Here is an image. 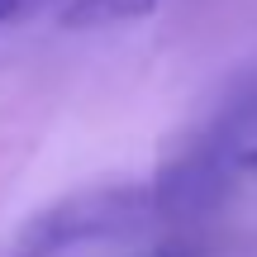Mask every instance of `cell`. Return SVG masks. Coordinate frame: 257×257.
<instances>
[{
	"instance_id": "cell-1",
	"label": "cell",
	"mask_w": 257,
	"mask_h": 257,
	"mask_svg": "<svg viewBox=\"0 0 257 257\" xmlns=\"http://www.w3.org/2000/svg\"><path fill=\"white\" fill-rule=\"evenodd\" d=\"M157 219L153 186H100V191H81L72 200L48 205L43 214L24 224L15 238V257H72L91 243L124 238L138 224Z\"/></svg>"
}]
</instances>
